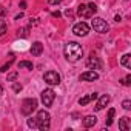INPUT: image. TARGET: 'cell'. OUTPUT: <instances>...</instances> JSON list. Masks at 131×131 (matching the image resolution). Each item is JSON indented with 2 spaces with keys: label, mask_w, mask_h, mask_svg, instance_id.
Wrapping results in <instances>:
<instances>
[{
  "label": "cell",
  "mask_w": 131,
  "mask_h": 131,
  "mask_svg": "<svg viewBox=\"0 0 131 131\" xmlns=\"http://www.w3.org/2000/svg\"><path fill=\"white\" fill-rule=\"evenodd\" d=\"M63 54H65V59L68 62H79L83 56V49L82 46L77 43V42H68L63 48Z\"/></svg>",
  "instance_id": "1"
},
{
  "label": "cell",
  "mask_w": 131,
  "mask_h": 131,
  "mask_svg": "<svg viewBox=\"0 0 131 131\" xmlns=\"http://www.w3.org/2000/svg\"><path fill=\"white\" fill-rule=\"evenodd\" d=\"M36 120H37V128H39L40 131H46V129H49V125H51V116H49L48 111L40 110V111L37 113Z\"/></svg>",
  "instance_id": "2"
},
{
  "label": "cell",
  "mask_w": 131,
  "mask_h": 131,
  "mask_svg": "<svg viewBox=\"0 0 131 131\" xmlns=\"http://www.w3.org/2000/svg\"><path fill=\"white\" fill-rule=\"evenodd\" d=\"M97 13V6L96 3H88V5H80L77 9V16L83 17V19H90Z\"/></svg>",
  "instance_id": "3"
},
{
  "label": "cell",
  "mask_w": 131,
  "mask_h": 131,
  "mask_svg": "<svg viewBox=\"0 0 131 131\" xmlns=\"http://www.w3.org/2000/svg\"><path fill=\"white\" fill-rule=\"evenodd\" d=\"M91 26H93V29H94L96 32H100V34H105V32L108 31V23H106V20H103L102 17H94V19L91 20Z\"/></svg>",
  "instance_id": "4"
},
{
  "label": "cell",
  "mask_w": 131,
  "mask_h": 131,
  "mask_svg": "<svg viewBox=\"0 0 131 131\" xmlns=\"http://www.w3.org/2000/svg\"><path fill=\"white\" fill-rule=\"evenodd\" d=\"M36 110H37V100L36 99H25L23 100V103H22V114L29 116Z\"/></svg>",
  "instance_id": "5"
},
{
  "label": "cell",
  "mask_w": 131,
  "mask_h": 131,
  "mask_svg": "<svg viewBox=\"0 0 131 131\" xmlns=\"http://www.w3.org/2000/svg\"><path fill=\"white\" fill-rule=\"evenodd\" d=\"M40 99H42V103L45 106H51L52 102H54V99H56V93L52 90H49V88L48 90H43L42 94H40Z\"/></svg>",
  "instance_id": "6"
},
{
  "label": "cell",
  "mask_w": 131,
  "mask_h": 131,
  "mask_svg": "<svg viewBox=\"0 0 131 131\" xmlns=\"http://www.w3.org/2000/svg\"><path fill=\"white\" fill-rule=\"evenodd\" d=\"M73 32H74L76 36H79V37H85V36L90 32V26H88L85 22H79V23H76V25L73 26Z\"/></svg>",
  "instance_id": "7"
},
{
  "label": "cell",
  "mask_w": 131,
  "mask_h": 131,
  "mask_svg": "<svg viewBox=\"0 0 131 131\" xmlns=\"http://www.w3.org/2000/svg\"><path fill=\"white\" fill-rule=\"evenodd\" d=\"M43 79L48 85H59L60 83V74L56 73V71H46Z\"/></svg>",
  "instance_id": "8"
},
{
  "label": "cell",
  "mask_w": 131,
  "mask_h": 131,
  "mask_svg": "<svg viewBox=\"0 0 131 131\" xmlns=\"http://www.w3.org/2000/svg\"><path fill=\"white\" fill-rule=\"evenodd\" d=\"M86 67L91 68V70H100V68H102V63H100V60H99L97 56L91 54V56L88 57V60H86Z\"/></svg>",
  "instance_id": "9"
},
{
  "label": "cell",
  "mask_w": 131,
  "mask_h": 131,
  "mask_svg": "<svg viewBox=\"0 0 131 131\" xmlns=\"http://www.w3.org/2000/svg\"><path fill=\"white\" fill-rule=\"evenodd\" d=\"M97 79H99V74L94 70L93 71H85V73L80 74V80H83V82H94Z\"/></svg>",
  "instance_id": "10"
},
{
  "label": "cell",
  "mask_w": 131,
  "mask_h": 131,
  "mask_svg": "<svg viewBox=\"0 0 131 131\" xmlns=\"http://www.w3.org/2000/svg\"><path fill=\"white\" fill-rule=\"evenodd\" d=\"M97 99H99V100H97L94 110H96V111H102V110L110 103V96H108V94H103V96H100V97H97Z\"/></svg>",
  "instance_id": "11"
},
{
  "label": "cell",
  "mask_w": 131,
  "mask_h": 131,
  "mask_svg": "<svg viewBox=\"0 0 131 131\" xmlns=\"http://www.w3.org/2000/svg\"><path fill=\"white\" fill-rule=\"evenodd\" d=\"M97 97H99V94H97V93H93V94L83 96V97H80V99H79V105H80V106H85V105H88L91 100H97Z\"/></svg>",
  "instance_id": "12"
},
{
  "label": "cell",
  "mask_w": 131,
  "mask_h": 131,
  "mask_svg": "<svg viewBox=\"0 0 131 131\" xmlns=\"http://www.w3.org/2000/svg\"><path fill=\"white\" fill-rule=\"evenodd\" d=\"M29 51H31V54H32V56H36V57H37V56H40V54L43 52V45H42L40 42H34Z\"/></svg>",
  "instance_id": "13"
},
{
  "label": "cell",
  "mask_w": 131,
  "mask_h": 131,
  "mask_svg": "<svg viewBox=\"0 0 131 131\" xmlns=\"http://www.w3.org/2000/svg\"><path fill=\"white\" fill-rule=\"evenodd\" d=\"M96 122H97V117H96V116H86V117H83V126H85V128L94 126Z\"/></svg>",
  "instance_id": "14"
},
{
  "label": "cell",
  "mask_w": 131,
  "mask_h": 131,
  "mask_svg": "<svg viewBox=\"0 0 131 131\" xmlns=\"http://www.w3.org/2000/svg\"><path fill=\"white\" fill-rule=\"evenodd\" d=\"M120 65L129 70V68H131V56H129V54H125V56H122V59H120Z\"/></svg>",
  "instance_id": "15"
},
{
  "label": "cell",
  "mask_w": 131,
  "mask_h": 131,
  "mask_svg": "<svg viewBox=\"0 0 131 131\" xmlns=\"http://www.w3.org/2000/svg\"><path fill=\"white\" fill-rule=\"evenodd\" d=\"M119 128L122 131H128V128H129V119L128 117H122L119 120Z\"/></svg>",
  "instance_id": "16"
},
{
  "label": "cell",
  "mask_w": 131,
  "mask_h": 131,
  "mask_svg": "<svg viewBox=\"0 0 131 131\" xmlns=\"http://www.w3.org/2000/svg\"><path fill=\"white\" fill-rule=\"evenodd\" d=\"M19 68H23V70H32V68H34V65H32V62L22 60V62H19Z\"/></svg>",
  "instance_id": "17"
},
{
  "label": "cell",
  "mask_w": 131,
  "mask_h": 131,
  "mask_svg": "<svg viewBox=\"0 0 131 131\" xmlns=\"http://www.w3.org/2000/svg\"><path fill=\"white\" fill-rule=\"evenodd\" d=\"M114 114H116V110H114V108H110V111H108V120H106V126H110V125L113 123V117H114Z\"/></svg>",
  "instance_id": "18"
},
{
  "label": "cell",
  "mask_w": 131,
  "mask_h": 131,
  "mask_svg": "<svg viewBox=\"0 0 131 131\" xmlns=\"http://www.w3.org/2000/svg\"><path fill=\"white\" fill-rule=\"evenodd\" d=\"M6 29H8V26H6V22L0 19V37H2V36H5Z\"/></svg>",
  "instance_id": "19"
},
{
  "label": "cell",
  "mask_w": 131,
  "mask_h": 131,
  "mask_svg": "<svg viewBox=\"0 0 131 131\" xmlns=\"http://www.w3.org/2000/svg\"><path fill=\"white\" fill-rule=\"evenodd\" d=\"M120 82H122V85H125V86H129V85H131V76L128 74V76H126L125 79H122Z\"/></svg>",
  "instance_id": "20"
},
{
  "label": "cell",
  "mask_w": 131,
  "mask_h": 131,
  "mask_svg": "<svg viewBox=\"0 0 131 131\" xmlns=\"http://www.w3.org/2000/svg\"><path fill=\"white\" fill-rule=\"evenodd\" d=\"M122 106H123V110H126V111L131 110V100H128V99L123 100V102H122Z\"/></svg>",
  "instance_id": "21"
},
{
  "label": "cell",
  "mask_w": 131,
  "mask_h": 131,
  "mask_svg": "<svg viewBox=\"0 0 131 131\" xmlns=\"http://www.w3.org/2000/svg\"><path fill=\"white\" fill-rule=\"evenodd\" d=\"M28 126H29V128H37V120L32 119V117L28 119Z\"/></svg>",
  "instance_id": "22"
},
{
  "label": "cell",
  "mask_w": 131,
  "mask_h": 131,
  "mask_svg": "<svg viewBox=\"0 0 131 131\" xmlns=\"http://www.w3.org/2000/svg\"><path fill=\"white\" fill-rule=\"evenodd\" d=\"M22 88H23V86H22V85H20L19 82H16V83L13 85V90H14L16 93H20V91H22Z\"/></svg>",
  "instance_id": "23"
},
{
  "label": "cell",
  "mask_w": 131,
  "mask_h": 131,
  "mask_svg": "<svg viewBox=\"0 0 131 131\" xmlns=\"http://www.w3.org/2000/svg\"><path fill=\"white\" fill-rule=\"evenodd\" d=\"M16 79H17V73H11V74H8V77H6L8 82H13V80H16Z\"/></svg>",
  "instance_id": "24"
},
{
  "label": "cell",
  "mask_w": 131,
  "mask_h": 131,
  "mask_svg": "<svg viewBox=\"0 0 131 131\" xmlns=\"http://www.w3.org/2000/svg\"><path fill=\"white\" fill-rule=\"evenodd\" d=\"M60 2H62V0H48V3H49V5H59Z\"/></svg>",
  "instance_id": "25"
},
{
  "label": "cell",
  "mask_w": 131,
  "mask_h": 131,
  "mask_svg": "<svg viewBox=\"0 0 131 131\" xmlns=\"http://www.w3.org/2000/svg\"><path fill=\"white\" fill-rule=\"evenodd\" d=\"M65 16H67V17H70V19H73V13H71L70 9H67V11H65Z\"/></svg>",
  "instance_id": "26"
},
{
  "label": "cell",
  "mask_w": 131,
  "mask_h": 131,
  "mask_svg": "<svg viewBox=\"0 0 131 131\" xmlns=\"http://www.w3.org/2000/svg\"><path fill=\"white\" fill-rule=\"evenodd\" d=\"M5 14H6V9L3 6H0V16H5Z\"/></svg>",
  "instance_id": "27"
},
{
  "label": "cell",
  "mask_w": 131,
  "mask_h": 131,
  "mask_svg": "<svg viewBox=\"0 0 131 131\" xmlns=\"http://www.w3.org/2000/svg\"><path fill=\"white\" fill-rule=\"evenodd\" d=\"M52 17H57V19H59V17H60V13H59V11H54V13H52Z\"/></svg>",
  "instance_id": "28"
},
{
  "label": "cell",
  "mask_w": 131,
  "mask_h": 131,
  "mask_svg": "<svg viewBox=\"0 0 131 131\" xmlns=\"http://www.w3.org/2000/svg\"><path fill=\"white\" fill-rule=\"evenodd\" d=\"M20 8L25 9V8H26V2H20Z\"/></svg>",
  "instance_id": "29"
},
{
  "label": "cell",
  "mask_w": 131,
  "mask_h": 131,
  "mask_svg": "<svg viewBox=\"0 0 131 131\" xmlns=\"http://www.w3.org/2000/svg\"><path fill=\"white\" fill-rule=\"evenodd\" d=\"M22 17H23V14H22V13H20V14H19V16H16V20H20V19H22Z\"/></svg>",
  "instance_id": "30"
},
{
  "label": "cell",
  "mask_w": 131,
  "mask_h": 131,
  "mask_svg": "<svg viewBox=\"0 0 131 131\" xmlns=\"http://www.w3.org/2000/svg\"><path fill=\"white\" fill-rule=\"evenodd\" d=\"M114 20H116V22H120V20H122V17H120V16H116V17H114Z\"/></svg>",
  "instance_id": "31"
},
{
  "label": "cell",
  "mask_w": 131,
  "mask_h": 131,
  "mask_svg": "<svg viewBox=\"0 0 131 131\" xmlns=\"http://www.w3.org/2000/svg\"><path fill=\"white\" fill-rule=\"evenodd\" d=\"M0 96H3V86H2V83H0Z\"/></svg>",
  "instance_id": "32"
}]
</instances>
